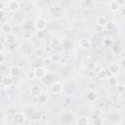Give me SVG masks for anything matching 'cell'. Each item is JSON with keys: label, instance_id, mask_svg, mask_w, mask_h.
Masks as SVG:
<instances>
[{"label": "cell", "instance_id": "27", "mask_svg": "<svg viewBox=\"0 0 125 125\" xmlns=\"http://www.w3.org/2000/svg\"><path fill=\"white\" fill-rule=\"evenodd\" d=\"M103 44L105 46V47H111L113 45V40L111 38H104L103 40Z\"/></svg>", "mask_w": 125, "mask_h": 125}, {"label": "cell", "instance_id": "32", "mask_svg": "<svg viewBox=\"0 0 125 125\" xmlns=\"http://www.w3.org/2000/svg\"><path fill=\"white\" fill-rule=\"evenodd\" d=\"M52 63L53 62H52V61H51V59H50L49 56L43 59V64H44V66H50Z\"/></svg>", "mask_w": 125, "mask_h": 125}, {"label": "cell", "instance_id": "28", "mask_svg": "<svg viewBox=\"0 0 125 125\" xmlns=\"http://www.w3.org/2000/svg\"><path fill=\"white\" fill-rule=\"evenodd\" d=\"M87 68L89 71H94L96 68H97V64L95 62H89L88 64H87Z\"/></svg>", "mask_w": 125, "mask_h": 125}, {"label": "cell", "instance_id": "9", "mask_svg": "<svg viewBox=\"0 0 125 125\" xmlns=\"http://www.w3.org/2000/svg\"><path fill=\"white\" fill-rule=\"evenodd\" d=\"M108 8L111 12H117L120 8H121V2H118V1H110L108 3Z\"/></svg>", "mask_w": 125, "mask_h": 125}, {"label": "cell", "instance_id": "21", "mask_svg": "<svg viewBox=\"0 0 125 125\" xmlns=\"http://www.w3.org/2000/svg\"><path fill=\"white\" fill-rule=\"evenodd\" d=\"M97 76L99 78H101V79H104L107 76V71L105 69H104V68H101V69L97 70Z\"/></svg>", "mask_w": 125, "mask_h": 125}, {"label": "cell", "instance_id": "31", "mask_svg": "<svg viewBox=\"0 0 125 125\" xmlns=\"http://www.w3.org/2000/svg\"><path fill=\"white\" fill-rule=\"evenodd\" d=\"M122 52V48L120 47V46H114V47H112V53L114 54V55H119L120 53Z\"/></svg>", "mask_w": 125, "mask_h": 125}, {"label": "cell", "instance_id": "10", "mask_svg": "<svg viewBox=\"0 0 125 125\" xmlns=\"http://www.w3.org/2000/svg\"><path fill=\"white\" fill-rule=\"evenodd\" d=\"M17 40H18V38H17L16 34H14V33H11V34H8V35L5 36V42L8 45H14V44H16Z\"/></svg>", "mask_w": 125, "mask_h": 125}, {"label": "cell", "instance_id": "3", "mask_svg": "<svg viewBox=\"0 0 125 125\" xmlns=\"http://www.w3.org/2000/svg\"><path fill=\"white\" fill-rule=\"evenodd\" d=\"M13 83H14V80H13V77L11 75H8L7 74V75L3 76L2 79H1V85L4 88H10V87H12Z\"/></svg>", "mask_w": 125, "mask_h": 125}, {"label": "cell", "instance_id": "2", "mask_svg": "<svg viewBox=\"0 0 125 125\" xmlns=\"http://www.w3.org/2000/svg\"><path fill=\"white\" fill-rule=\"evenodd\" d=\"M12 119L15 125H22L25 121V115L21 111H17L16 113H14Z\"/></svg>", "mask_w": 125, "mask_h": 125}, {"label": "cell", "instance_id": "17", "mask_svg": "<svg viewBox=\"0 0 125 125\" xmlns=\"http://www.w3.org/2000/svg\"><path fill=\"white\" fill-rule=\"evenodd\" d=\"M44 54H45L44 49H42V48H40V47L35 48L34 51H33V55H34V57H35L36 59H41V58L44 56Z\"/></svg>", "mask_w": 125, "mask_h": 125}, {"label": "cell", "instance_id": "11", "mask_svg": "<svg viewBox=\"0 0 125 125\" xmlns=\"http://www.w3.org/2000/svg\"><path fill=\"white\" fill-rule=\"evenodd\" d=\"M108 70H109V72H110L112 75L117 74L118 71L120 70V65H119V63H117V62H111V63L108 65Z\"/></svg>", "mask_w": 125, "mask_h": 125}, {"label": "cell", "instance_id": "37", "mask_svg": "<svg viewBox=\"0 0 125 125\" xmlns=\"http://www.w3.org/2000/svg\"><path fill=\"white\" fill-rule=\"evenodd\" d=\"M118 63L120 65V68H124L125 69V58H122Z\"/></svg>", "mask_w": 125, "mask_h": 125}, {"label": "cell", "instance_id": "24", "mask_svg": "<svg viewBox=\"0 0 125 125\" xmlns=\"http://www.w3.org/2000/svg\"><path fill=\"white\" fill-rule=\"evenodd\" d=\"M25 77H26L28 80H33V79H35L36 76H35V71H34V69L28 70V71L26 72V74H25Z\"/></svg>", "mask_w": 125, "mask_h": 125}, {"label": "cell", "instance_id": "35", "mask_svg": "<svg viewBox=\"0 0 125 125\" xmlns=\"http://www.w3.org/2000/svg\"><path fill=\"white\" fill-rule=\"evenodd\" d=\"M70 45H71V42H70L69 40H67V39L62 40V47H69Z\"/></svg>", "mask_w": 125, "mask_h": 125}, {"label": "cell", "instance_id": "39", "mask_svg": "<svg viewBox=\"0 0 125 125\" xmlns=\"http://www.w3.org/2000/svg\"><path fill=\"white\" fill-rule=\"evenodd\" d=\"M4 62H5V55H4V53H1V63L3 64Z\"/></svg>", "mask_w": 125, "mask_h": 125}, {"label": "cell", "instance_id": "40", "mask_svg": "<svg viewBox=\"0 0 125 125\" xmlns=\"http://www.w3.org/2000/svg\"><path fill=\"white\" fill-rule=\"evenodd\" d=\"M4 50H5V44L2 43L1 44V53H4Z\"/></svg>", "mask_w": 125, "mask_h": 125}, {"label": "cell", "instance_id": "4", "mask_svg": "<svg viewBox=\"0 0 125 125\" xmlns=\"http://www.w3.org/2000/svg\"><path fill=\"white\" fill-rule=\"evenodd\" d=\"M20 6H21V3L17 0H10L7 2V8L9 11L11 12H16L20 9Z\"/></svg>", "mask_w": 125, "mask_h": 125}, {"label": "cell", "instance_id": "42", "mask_svg": "<svg viewBox=\"0 0 125 125\" xmlns=\"http://www.w3.org/2000/svg\"><path fill=\"white\" fill-rule=\"evenodd\" d=\"M122 14H123V15L125 16V7H124V8L122 9Z\"/></svg>", "mask_w": 125, "mask_h": 125}, {"label": "cell", "instance_id": "15", "mask_svg": "<svg viewBox=\"0 0 125 125\" xmlns=\"http://www.w3.org/2000/svg\"><path fill=\"white\" fill-rule=\"evenodd\" d=\"M49 57H50V59H51V61H52L53 63H59V62L62 61L61 55L58 54V53H55V52H54L53 54H51Z\"/></svg>", "mask_w": 125, "mask_h": 125}, {"label": "cell", "instance_id": "43", "mask_svg": "<svg viewBox=\"0 0 125 125\" xmlns=\"http://www.w3.org/2000/svg\"><path fill=\"white\" fill-rule=\"evenodd\" d=\"M2 125H7V124H2Z\"/></svg>", "mask_w": 125, "mask_h": 125}, {"label": "cell", "instance_id": "6", "mask_svg": "<svg viewBox=\"0 0 125 125\" xmlns=\"http://www.w3.org/2000/svg\"><path fill=\"white\" fill-rule=\"evenodd\" d=\"M34 71H35V76H36V78H39V79L44 78V77L47 75V70H46V68H45L44 66H37V67L34 69Z\"/></svg>", "mask_w": 125, "mask_h": 125}, {"label": "cell", "instance_id": "20", "mask_svg": "<svg viewBox=\"0 0 125 125\" xmlns=\"http://www.w3.org/2000/svg\"><path fill=\"white\" fill-rule=\"evenodd\" d=\"M116 23H115V21H108V22H107V24H106V26L104 27L107 31H112V30H114L115 28H116Z\"/></svg>", "mask_w": 125, "mask_h": 125}, {"label": "cell", "instance_id": "1", "mask_svg": "<svg viewBox=\"0 0 125 125\" xmlns=\"http://www.w3.org/2000/svg\"><path fill=\"white\" fill-rule=\"evenodd\" d=\"M33 25H34V28L36 29V31L45 30V28H46V26H47V21H46L44 18H42V17H38V18L35 20Z\"/></svg>", "mask_w": 125, "mask_h": 125}, {"label": "cell", "instance_id": "33", "mask_svg": "<svg viewBox=\"0 0 125 125\" xmlns=\"http://www.w3.org/2000/svg\"><path fill=\"white\" fill-rule=\"evenodd\" d=\"M116 92L118 94H123L125 93V86L124 85H117L116 87Z\"/></svg>", "mask_w": 125, "mask_h": 125}, {"label": "cell", "instance_id": "13", "mask_svg": "<svg viewBox=\"0 0 125 125\" xmlns=\"http://www.w3.org/2000/svg\"><path fill=\"white\" fill-rule=\"evenodd\" d=\"M12 25L11 23L9 22H3L2 25H1V31L5 34V35H8V34H11L12 33Z\"/></svg>", "mask_w": 125, "mask_h": 125}, {"label": "cell", "instance_id": "18", "mask_svg": "<svg viewBox=\"0 0 125 125\" xmlns=\"http://www.w3.org/2000/svg\"><path fill=\"white\" fill-rule=\"evenodd\" d=\"M22 36H23V38L26 39V40L32 39V37H33V31H32V29H23V31H22Z\"/></svg>", "mask_w": 125, "mask_h": 125}, {"label": "cell", "instance_id": "25", "mask_svg": "<svg viewBox=\"0 0 125 125\" xmlns=\"http://www.w3.org/2000/svg\"><path fill=\"white\" fill-rule=\"evenodd\" d=\"M51 46H52L53 48L62 46V40H60L59 38H54V39H52V41H51Z\"/></svg>", "mask_w": 125, "mask_h": 125}, {"label": "cell", "instance_id": "23", "mask_svg": "<svg viewBox=\"0 0 125 125\" xmlns=\"http://www.w3.org/2000/svg\"><path fill=\"white\" fill-rule=\"evenodd\" d=\"M117 83H118V79H117L116 76L111 75V76L108 77V85L109 86H116Z\"/></svg>", "mask_w": 125, "mask_h": 125}, {"label": "cell", "instance_id": "26", "mask_svg": "<svg viewBox=\"0 0 125 125\" xmlns=\"http://www.w3.org/2000/svg\"><path fill=\"white\" fill-rule=\"evenodd\" d=\"M38 102L41 103V104H46L48 102V96L44 93H42L39 97H38Z\"/></svg>", "mask_w": 125, "mask_h": 125}, {"label": "cell", "instance_id": "29", "mask_svg": "<svg viewBox=\"0 0 125 125\" xmlns=\"http://www.w3.org/2000/svg\"><path fill=\"white\" fill-rule=\"evenodd\" d=\"M46 32L45 30H39V31H36V37L38 39H44L46 37Z\"/></svg>", "mask_w": 125, "mask_h": 125}, {"label": "cell", "instance_id": "19", "mask_svg": "<svg viewBox=\"0 0 125 125\" xmlns=\"http://www.w3.org/2000/svg\"><path fill=\"white\" fill-rule=\"evenodd\" d=\"M41 118H42V113H41V111H39V110H35V111L31 114V119H32L33 121H39Z\"/></svg>", "mask_w": 125, "mask_h": 125}, {"label": "cell", "instance_id": "38", "mask_svg": "<svg viewBox=\"0 0 125 125\" xmlns=\"http://www.w3.org/2000/svg\"><path fill=\"white\" fill-rule=\"evenodd\" d=\"M6 6H7V2L1 1V2H0V11H4Z\"/></svg>", "mask_w": 125, "mask_h": 125}, {"label": "cell", "instance_id": "12", "mask_svg": "<svg viewBox=\"0 0 125 125\" xmlns=\"http://www.w3.org/2000/svg\"><path fill=\"white\" fill-rule=\"evenodd\" d=\"M20 74H21V68H20V66L13 65V66L10 67V69H9V75H11L12 77H18V76H20Z\"/></svg>", "mask_w": 125, "mask_h": 125}, {"label": "cell", "instance_id": "22", "mask_svg": "<svg viewBox=\"0 0 125 125\" xmlns=\"http://www.w3.org/2000/svg\"><path fill=\"white\" fill-rule=\"evenodd\" d=\"M77 125H89V119L86 116H81L77 119Z\"/></svg>", "mask_w": 125, "mask_h": 125}, {"label": "cell", "instance_id": "34", "mask_svg": "<svg viewBox=\"0 0 125 125\" xmlns=\"http://www.w3.org/2000/svg\"><path fill=\"white\" fill-rule=\"evenodd\" d=\"M93 124L94 125H103V120L101 117H95L93 120Z\"/></svg>", "mask_w": 125, "mask_h": 125}, {"label": "cell", "instance_id": "8", "mask_svg": "<svg viewBox=\"0 0 125 125\" xmlns=\"http://www.w3.org/2000/svg\"><path fill=\"white\" fill-rule=\"evenodd\" d=\"M42 93H43V90H42V88L40 86H38V85H32L30 87V94L32 96L38 98Z\"/></svg>", "mask_w": 125, "mask_h": 125}, {"label": "cell", "instance_id": "5", "mask_svg": "<svg viewBox=\"0 0 125 125\" xmlns=\"http://www.w3.org/2000/svg\"><path fill=\"white\" fill-rule=\"evenodd\" d=\"M50 90H51V92L54 93V94H61V93L62 92V85L61 82H58V81L53 82V83L51 84Z\"/></svg>", "mask_w": 125, "mask_h": 125}, {"label": "cell", "instance_id": "16", "mask_svg": "<svg viewBox=\"0 0 125 125\" xmlns=\"http://www.w3.org/2000/svg\"><path fill=\"white\" fill-rule=\"evenodd\" d=\"M107 22H108V20L105 17H104V16H101V17H99L97 19V24L98 25H101L103 27H105L106 24H107Z\"/></svg>", "mask_w": 125, "mask_h": 125}, {"label": "cell", "instance_id": "36", "mask_svg": "<svg viewBox=\"0 0 125 125\" xmlns=\"http://www.w3.org/2000/svg\"><path fill=\"white\" fill-rule=\"evenodd\" d=\"M94 29H95L97 32H103V31H104V27H103V26H101V25L96 24V25L94 26Z\"/></svg>", "mask_w": 125, "mask_h": 125}, {"label": "cell", "instance_id": "7", "mask_svg": "<svg viewBox=\"0 0 125 125\" xmlns=\"http://www.w3.org/2000/svg\"><path fill=\"white\" fill-rule=\"evenodd\" d=\"M78 46L81 49H88L91 46V41L87 37H83L78 41Z\"/></svg>", "mask_w": 125, "mask_h": 125}, {"label": "cell", "instance_id": "14", "mask_svg": "<svg viewBox=\"0 0 125 125\" xmlns=\"http://www.w3.org/2000/svg\"><path fill=\"white\" fill-rule=\"evenodd\" d=\"M86 98H87V100H88L89 102H96V100H97V98H98L96 91H94V90L89 91V92L87 93V95H86Z\"/></svg>", "mask_w": 125, "mask_h": 125}, {"label": "cell", "instance_id": "41", "mask_svg": "<svg viewBox=\"0 0 125 125\" xmlns=\"http://www.w3.org/2000/svg\"><path fill=\"white\" fill-rule=\"evenodd\" d=\"M39 125H49V124H48L47 122H42V123H40Z\"/></svg>", "mask_w": 125, "mask_h": 125}, {"label": "cell", "instance_id": "30", "mask_svg": "<svg viewBox=\"0 0 125 125\" xmlns=\"http://www.w3.org/2000/svg\"><path fill=\"white\" fill-rule=\"evenodd\" d=\"M44 52L47 54V55H51V54H53L54 53V48L51 46V45H47L45 48H44Z\"/></svg>", "mask_w": 125, "mask_h": 125}]
</instances>
